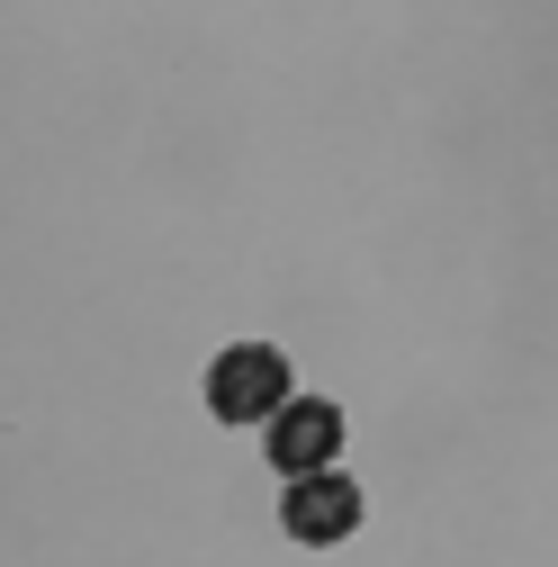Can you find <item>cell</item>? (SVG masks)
Returning a JSON list of instances; mask_svg holds the SVG:
<instances>
[{
	"label": "cell",
	"mask_w": 558,
	"mask_h": 567,
	"mask_svg": "<svg viewBox=\"0 0 558 567\" xmlns=\"http://www.w3.org/2000/svg\"><path fill=\"white\" fill-rule=\"evenodd\" d=\"M289 405V351L279 342H226L207 361V414L217 423H270Z\"/></svg>",
	"instance_id": "cell-1"
},
{
	"label": "cell",
	"mask_w": 558,
	"mask_h": 567,
	"mask_svg": "<svg viewBox=\"0 0 558 567\" xmlns=\"http://www.w3.org/2000/svg\"><path fill=\"white\" fill-rule=\"evenodd\" d=\"M279 532H289V540H307V549L352 540V532H361V486L342 477V468H316V477H298L289 495H279Z\"/></svg>",
	"instance_id": "cell-3"
},
{
	"label": "cell",
	"mask_w": 558,
	"mask_h": 567,
	"mask_svg": "<svg viewBox=\"0 0 558 567\" xmlns=\"http://www.w3.org/2000/svg\"><path fill=\"white\" fill-rule=\"evenodd\" d=\"M261 451H270L279 477H316V468H333V451H342V405H324V396H289V405L261 423Z\"/></svg>",
	"instance_id": "cell-2"
}]
</instances>
